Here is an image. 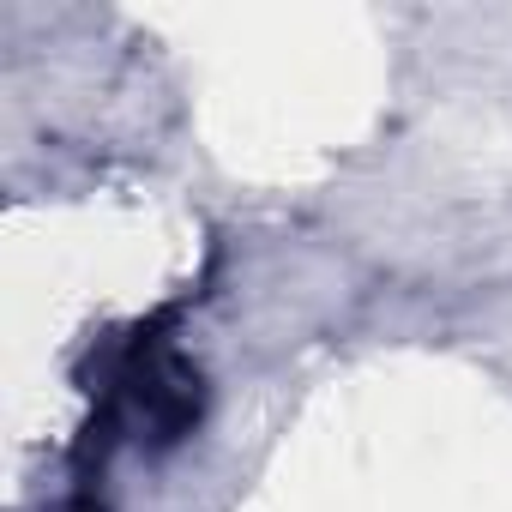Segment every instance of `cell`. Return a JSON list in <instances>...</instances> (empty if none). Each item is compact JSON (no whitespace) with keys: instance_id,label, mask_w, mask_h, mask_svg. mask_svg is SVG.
<instances>
[{"instance_id":"cell-1","label":"cell","mask_w":512,"mask_h":512,"mask_svg":"<svg viewBox=\"0 0 512 512\" xmlns=\"http://www.w3.org/2000/svg\"><path fill=\"white\" fill-rule=\"evenodd\" d=\"M175 308L151 314L133 338H121L103 362V386L97 392V422L85 428L91 440L103 434V446L115 434L145 440L151 452H169L175 440H187L205 416V380L199 368L181 356L175 344Z\"/></svg>"}]
</instances>
